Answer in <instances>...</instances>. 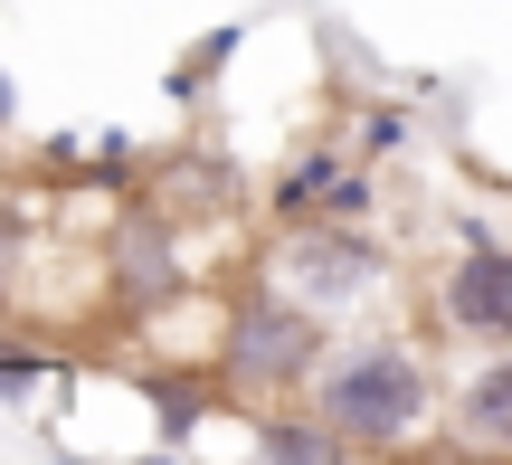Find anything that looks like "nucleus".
Here are the masks:
<instances>
[{"instance_id": "obj_10", "label": "nucleus", "mask_w": 512, "mask_h": 465, "mask_svg": "<svg viewBox=\"0 0 512 465\" xmlns=\"http://www.w3.org/2000/svg\"><path fill=\"white\" fill-rule=\"evenodd\" d=\"M10 114H19V105H10V76H0V124H10Z\"/></svg>"}, {"instance_id": "obj_1", "label": "nucleus", "mask_w": 512, "mask_h": 465, "mask_svg": "<svg viewBox=\"0 0 512 465\" xmlns=\"http://www.w3.org/2000/svg\"><path fill=\"white\" fill-rule=\"evenodd\" d=\"M313 418L342 428V447H399L427 418V371L399 352V342H361V352L323 361L313 371Z\"/></svg>"}, {"instance_id": "obj_2", "label": "nucleus", "mask_w": 512, "mask_h": 465, "mask_svg": "<svg viewBox=\"0 0 512 465\" xmlns=\"http://www.w3.org/2000/svg\"><path fill=\"white\" fill-rule=\"evenodd\" d=\"M228 371L247 390H285V380L323 371V314L304 295H247L238 323H228Z\"/></svg>"}, {"instance_id": "obj_9", "label": "nucleus", "mask_w": 512, "mask_h": 465, "mask_svg": "<svg viewBox=\"0 0 512 465\" xmlns=\"http://www.w3.org/2000/svg\"><path fill=\"white\" fill-rule=\"evenodd\" d=\"M29 390H38V361H29V352L0 361V399H29Z\"/></svg>"}, {"instance_id": "obj_3", "label": "nucleus", "mask_w": 512, "mask_h": 465, "mask_svg": "<svg viewBox=\"0 0 512 465\" xmlns=\"http://www.w3.org/2000/svg\"><path fill=\"white\" fill-rule=\"evenodd\" d=\"M380 276H389V257H370V247L342 238V228H304V238H285V285L313 304V314H332V304L370 295Z\"/></svg>"}, {"instance_id": "obj_6", "label": "nucleus", "mask_w": 512, "mask_h": 465, "mask_svg": "<svg viewBox=\"0 0 512 465\" xmlns=\"http://www.w3.org/2000/svg\"><path fill=\"white\" fill-rule=\"evenodd\" d=\"M456 428H465V447H512V361H484V371L465 380Z\"/></svg>"}, {"instance_id": "obj_8", "label": "nucleus", "mask_w": 512, "mask_h": 465, "mask_svg": "<svg viewBox=\"0 0 512 465\" xmlns=\"http://www.w3.org/2000/svg\"><path fill=\"white\" fill-rule=\"evenodd\" d=\"M152 399H162V437H190V428H200V390H190V380H181V390H152Z\"/></svg>"}, {"instance_id": "obj_5", "label": "nucleus", "mask_w": 512, "mask_h": 465, "mask_svg": "<svg viewBox=\"0 0 512 465\" xmlns=\"http://www.w3.org/2000/svg\"><path fill=\"white\" fill-rule=\"evenodd\" d=\"M275 200H285V209H323V219H351V209H370V181L323 152V162H294V181L275 190Z\"/></svg>"}, {"instance_id": "obj_7", "label": "nucleus", "mask_w": 512, "mask_h": 465, "mask_svg": "<svg viewBox=\"0 0 512 465\" xmlns=\"http://www.w3.org/2000/svg\"><path fill=\"white\" fill-rule=\"evenodd\" d=\"M256 447H266V456H294V465H313V456H332V447H342V428H332V418H313V428H294V418H266V428H256Z\"/></svg>"}, {"instance_id": "obj_4", "label": "nucleus", "mask_w": 512, "mask_h": 465, "mask_svg": "<svg viewBox=\"0 0 512 465\" xmlns=\"http://www.w3.org/2000/svg\"><path fill=\"white\" fill-rule=\"evenodd\" d=\"M446 323L475 342H512V247L465 238V257L446 266Z\"/></svg>"}]
</instances>
